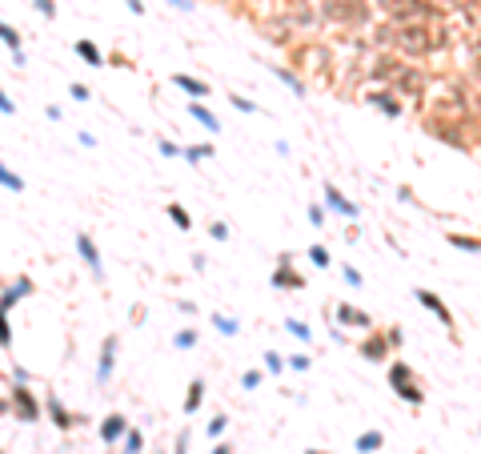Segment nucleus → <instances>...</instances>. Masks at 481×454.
I'll return each instance as SVG.
<instances>
[{
    "label": "nucleus",
    "mask_w": 481,
    "mask_h": 454,
    "mask_svg": "<svg viewBox=\"0 0 481 454\" xmlns=\"http://www.w3.org/2000/svg\"><path fill=\"white\" fill-rule=\"evenodd\" d=\"M449 29H433V24H393V49L401 57H429V52L445 49Z\"/></svg>",
    "instance_id": "nucleus-1"
},
{
    "label": "nucleus",
    "mask_w": 481,
    "mask_h": 454,
    "mask_svg": "<svg viewBox=\"0 0 481 454\" xmlns=\"http://www.w3.org/2000/svg\"><path fill=\"white\" fill-rule=\"evenodd\" d=\"M321 17L353 29V24H365L369 20V4L365 0H321Z\"/></svg>",
    "instance_id": "nucleus-2"
},
{
    "label": "nucleus",
    "mask_w": 481,
    "mask_h": 454,
    "mask_svg": "<svg viewBox=\"0 0 481 454\" xmlns=\"http://www.w3.org/2000/svg\"><path fill=\"white\" fill-rule=\"evenodd\" d=\"M389 386H393V394L405 398V402H413V406L425 402V390L417 382L413 366H405V362H393V366H389Z\"/></svg>",
    "instance_id": "nucleus-3"
},
{
    "label": "nucleus",
    "mask_w": 481,
    "mask_h": 454,
    "mask_svg": "<svg viewBox=\"0 0 481 454\" xmlns=\"http://www.w3.org/2000/svg\"><path fill=\"white\" fill-rule=\"evenodd\" d=\"M389 85H393V93H401V97H425V77L409 65H401Z\"/></svg>",
    "instance_id": "nucleus-4"
},
{
    "label": "nucleus",
    "mask_w": 481,
    "mask_h": 454,
    "mask_svg": "<svg viewBox=\"0 0 481 454\" xmlns=\"http://www.w3.org/2000/svg\"><path fill=\"white\" fill-rule=\"evenodd\" d=\"M8 402H13V410H16V418L20 422H36L40 418V402H36V394H32L29 386H13Z\"/></svg>",
    "instance_id": "nucleus-5"
},
{
    "label": "nucleus",
    "mask_w": 481,
    "mask_h": 454,
    "mask_svg": "<svg viewBox=\"0 0 481 454\" xmlns=\"http://www.w3.org/2000/svg\"><path fill=\"white\" fill-rule=\"evenodd\" d=\"M273 290H305V277L293 270V258H289V254H281L277 270H273Z\"/></svg>",
    "instance_id": "nucleus-6"
},
{
    "label": "nucleus",
    "mask_w": 481,
    "mask_h": 454,
    "mask_svg": "<svg viewBox=\"0 0 481 454\" xmlns=\"http://www.w3.org/2000/svg\"><path fill=\"white\" fill-rule=\"evenodd\" d=\"M389 350H393V346H389V334H385V330H369V338L357 346V354L369 358V362H385Z\"/></svg>",
    "instance_id": "nucleus-7"
},
{
    "label": "nucleus",
    "mask_w": 481,
    "mask_h": 454,
    "mask_svg": "<svg viewBox=\"0 0 481 454\" xmlns=\"http://www.w3.org/2000/svg\"><path fill=\"white\" fill-rule=\"evenodd\" d=\"M369 105H377L385 117H393V121H401V113H405V105H401V97L393 93V89H373L369 93Z\"/></svg>",
    "instance_id": "nucleus-8"
},
{
    "label": "nucleus",
    "mask_w": 481,
    "mask_h": 454,
    "mask_svg": "<svg viewBox=\"0 0 481 454\" xmlns=\"http://www.w3.org/2000/svg\"><path fill=\"white\" fill-rule=\"evenodd\" d=\"M413 293H417V302H421L425 309H433V314H437V322H441V325L449 330V334H453V325H457V322H453V314H449L445 302H441V298H437L433 290H413Z\"/></svg>",
    "instance_id": "nucleus-9"
},
{
    "label": "nucleus",
    "mask_w": 481,
    "mask_h": 454,
    "mask_svg": "<svg viewBox=\"0 0 481 454\" xmlns=\"http://www.w3.org/2000/svg\"><path fill=\"white\" fill-rule=\"evenodd\" d=\"M337 322H345V325H353V330H373V318H369L365 309H357V306H349V302H337Z\"/></svg>",
    "instance_id": "nucleus-10"
},
{
    "label": "nucleus",
    "mask_w": 481,
    "mask_h": 454,
    "mask_svg": "<svg viewBox=\"0 0 481 454\" xmlns=\"http://www.w3.org/2000/svg\"><path fill=\"white\" fill-rule=\"evenodd\" d=\"M325 205H329V210H333V213H341V217H357V205H353L349 197H345V193H341V189H337L333 181L325 185Z\"/></svg>",
    "instance_id": "nucleus-11"
},
{
    "label": "nucleus",
    "mask_w": 481,
    "mask_h": 454,
    "mask_svg": "<svg viewBox=\"0 0 481 454\" xmlns=\"http://www.w3.org/2000/svg\"><path fill=\"white\" fill-rule=\"evenodd\" d=\"M401 68V61L397 57H389V52H381V57H377V61H373V68H369V73H373V81H393V73H397Z\"/></svg>",
    "instance_id": "nucleus-12"
},
{
    "label": "nucleus",
    "mask_w": 481,
    "mask_h": 454,
    "mask_svg": "<svg viewBox=\"0 0 481 454\" xmlns=\"http://www.w3.org/2000/svg\"><path fill=\"white\" fill-rule=\"evenodd\" d=\"M112 362H116V334H109V338H105V346H100V370H96V378H100V382H109Z\"/></svg>",
    "instance_id": "nucleus-13"
},
{
    "label": "nucleus",
    "mask_w": 481,
    "mask_h": 454,
    "mask_svg": "<svg viewBox=\"0 0 481 454\" xmlns=\"http://www.w3.org/2000/svg\"><path fill=\"white\" fill-rule=\"evenodd\" d=\"M77 249H80V258L89 261V270L100 277V254H96V245H93V237H89V233H77Z\"/></svg>",
    "instance_id": "nucleus-14"
},
{
    "label": "nucleus",
    "mask_w": 481,
    "mask_h": 454,
    "mask_svg": "<svg viewBox=\"0 0 481 454\" xmlns=\"http://www.w3.org/2000/svg\"><path fill=\"white\" fill-rule=\"evenodd\" d=\"M125 430H128L125 414H109V418L100 422V438H105V442H116V438H125Z\"/></svg>",
    "instance_id": "nucleus-15"
},
{
    "label": "nucleus",
    "mask_w": 481,
    "mask_h": 454,
    "mask_svg": "<svg viewBox=\"0 0 481 454\" xmlns=\"http://www.w3.org/2000/svg\"><path fill=\"white\" fill-rule=\"evenodd\" d=\"M173 85L176 89H185V93H192V97H208V85L197 81V77H189V73H173Z\"/></svg>",
    "instance_id": "nucleus-16"
},
{
    "label": "nucleus",
    "mask_w": 481,
    "mask_h": 454,
    "mask_svg": "<svg viewBox=\"0 0 481 454\" xmlns=\"http://www.w3.org/2000/svg\"><path fill=\"white\" fill-rule=\"evenodd\" d=\"M201 398H205V378H192L189 394H185V414H197V410H201Z\"/></svg>",
    "instance_id": "nucleus-17"
},
{
    "label": "nucleus",
    "mask_w": 481,
    "mask_h": 454,
    "mask_svg": "<svg viewBox=\"0 0 481 454\" xmlns=\"http://www.w3.org/2000/svg\"><path fill=\"white\" fill-rule=\"evenodd\" d=\"M48 418L56 422L61 430H72V426H77V418H72V414H68V410H64V406L56 402V398H48Z\"/></svg>",
    "instance_id": "nucleus-18"
},
{
    "label": "nucleus",
    "mask_w": 481,
    "mask_h": 454,
    "mask_svg": "<svg viewBox=\"0 0 481 454\" xmlns=\"http://www.w3.org/2000/svg\"><path fill=\"white\" fill-rule=\"evenodd\" d=\"M381 446H385V434H381V430H369V434L357 438V451H361V454H373V451H381Z\"/></svg>",
    "instance_id": "nucleus-19"
},
{
    "label": "nucleus",
    "mask_w": 481,
    "mask_h": 454,
    "mask_svg": "<svg viewBox=\"0 0 481 454\" xmlns=\"http://www.w3.org/2000/svg\"><path fill=\"white\" fill-rule=\"evenodd\" d=\"M77 57H84V61H89L93 68L105 65V57H100V49H96L93 41H77Z\"/></svg>",
    "instance_id": "nucleus-20"
},
{
    "label": "nucleus",
    "mask_w": 481,
    "mask_h": 454,
    "mask_svg": "<svg viewBox=\"0 0 481 454\" xmlns=\"http://www.w3.org/2000/svg\"><path fill=\"white\" fill-rule=\"evenodd\" d=\"M165 213H169V217H173V221H176V229H192V221H189V210H185V205H176V201H169V205H165Z\"/></svg>",
    "instance_id": "nucleus-21"
},
{
    "label": "nucleus",
    "mask_w": 481,
    "mask_h": 454,
    "mask_svg": "<svg viewBox=\"0 0 481 454\" xmlns=\"http://www.w3.org/2000/svg\"><path fill=\"white\" fill-rule=\"evenodd\" d=\"M189 113H192V117H197V121H201V125H205V129H208V133H217V129H221V121H217V117L208 113L205 105H192Z\"/></svg>",
    "instance_id": "nucleus-22"
},
{
    "label": "nucleus",
    "mask_w": 481,
    "mask_h": 454,
    "mask_svg": "<svg viewBox=\"0 0 481 454\" xmlns=\"http://www.w3.org/2000/svg\"><path fill=\"white\" fill-rule=\"evenodd\" d=\"M273 73H277V77H281V81L289 85V89H293V93H305V85H301V77H297V73H289L285 65H269Z\"/></svg>",
    "instance_id": "nucleus-23"
},
{
    "label": "nucleus",
    "mask_w": 481,
    "mask_h": 454,
    "mask_svg": "<svg viewBox=\"0 0 481 454\" xmlns=\"http://www.w3.org/2000/svg\"><path fill=\"white\" fill-rule=\"evenodd\" d=\"M449 245H457V249H469V254H481V237H465V233H449Z\"/></svg>",
    "instance_id": "nucleus-24"
},
{
    "label": "nucleus",
    "mask_w": 481,
    "mask_h": 454,
    "mask_svg": "<svg viewBox=\"0 0 481 454\" xmlns=\"http://www.w3.org/2000/svg\"><path fill=\"white\" fill-rule=\"evenodd\" d=\"M0 41H4L8 49H13V57L20 52V33H16L13 24H4V20H0Z\"/></svg>",
    "instance_id": "nucleus-25"
},
{
    "label": "nucleus",
    "mask_w": 481,
    "mask_h": 454,
    "mask_svg": "<svg viewBox=\"0 0 481 454\" xmlns=\"http://www.w3.org/2000/svg\"><path fill=\"white\" fill-rule=\"evenodd\" d=\"M0 185H4V189H13V193H20V189H24V181L16 177L13 169H4V165H0Z\"/></svg>",
    "instance_id": "nucleus-26"
},
{
    "label": "nucleus",
    "mask_w": 481,
    "mask_h": 454,
    "mask_svg": "<svg viewBox=\"0 0 481 454\" xmlns=\"http://www.w3.org/2000/svg\"><path fill=\"white\" fill-rule=\"evenodd\" d=\"M181 153L197 165V161H205V157H213V145H189V149H181Z\"/></svg>",
    "instance_id": "nucleus-27"
},
{
    "label": "nucleus",
    "mask_w": 481,
    "mask_h": 454,
    "mask_svg": "<svg viewBox=\"0 0 481 454\" xmlns=\"http://www.w3.org/2000/svg\"><path fill=\"white\" fill-rule=\"evenodd\" d=\"M0 346H13V325H8V309H0Z\"/></svg>",
    "instance_id": "nucleus-28"
},
{
    "label": "nucleus",
    "mask_w": 481,
    "mask_h": 454,
    "mask_svg": "<svg viewBox=\"0 0 481 454\" xmlns=\"http://www.w3.org/2000/svg\"><path fill=\"white\" fill-rule=\"evenodd\" d=\"M309 261H313V265H321V270H325V265H329V249H325V245H313V249H309Z\"/></svg>",
    "instance_id": "nucleus-29"
},
{
    "label": "nucleus",
    "mask_w": 481,
    "mask_h": 454,
    "mask_svg": "<svg viewBox=\"0 0 481 454\" xmlns=\"http://www.w3.org/2000/svg\"><path fill=\"white\" fill-rule=\"evenodd\" d=\"M197 346V330H181L176 334V350H192Z\"/></svg>",
    "instance_id": "nucleus-30"
},
{
    "label": "nucleus",
    "mask_w": 481,
    "mask_h": 454,
    "mask_svg": "<svg viewBox=\"0 0 481 454\" xmlns=\"http://www.w3.org/2000/svg\"><path fill=\"white\" fill-rule=\"evenodd\" d=\"M208 322L217 325V330H221V334H237V322H229V318H224V314H213V318H208Z\"/></svg>",
    "instance_id": "nucleus-31"
},
{
    "label": "nucleus",
    "mask_w": 481,
    "mask_h": 454,
    "mask_svg": "<svg viewBox=\"0 0 481 454\" xmlns=\"http://www.w3.org/2000/svg\"><path fill=\"white\" fill-rule=\"evenodd\" d=\"M125 454H141V434L137 430H125Z\"/></svg>",
    "instance_id": "nucleus-32"
},
{
    "label": "nucleus",
    "mask_w": 481,
    "mask_h": 454,
    "mask_svg": "<svg viewBox=\"0 0 481 454\" xmlns=\"http://www.w3.org/2000/svg\"><path fill=\"white\" fill-rule=\"evenodd\" d=\"M32 8H36V13H45L48 20L56 17V4H52V0H32Z\"/></svg>",
    "instance_id": "nucleus-33"
},
{
    "label": "nucleus",
    "mask_w": 481,
    "mask_h": 454,
    "mask_svg": "<svg viewBox=\"0 0 481 454\" xmlns=\"http://www.w3.org/2000/svg\"><path fill=\"white\" fill-rule=\"evenodd\" d=\"M68 93H72V101H89L93 93H89V85H68Z\"/></svg>",
    "instance_id": "nucleus-34"
},
{
    "label": "nucleus",
    "mask_w": 481,
    "mask_h": 454,
    "mask_svg": "<svg viewBox=\"0 0 481 454\" xmlns=\"http://www.w3.org/2000/svg\"><path fill=\"white\" fill-rule=\"evenodd\" d=\"M208 233H213L217 242H224V237H229V226H224V221H213V226H208Z\"/></svg>",
    "instance_id": "nucleus-35"
},
{
    "label": "nucleus",
    "mask_w": 481,
    "mask_h": 454,
    "mask_svg": "<svg viewBox=\"0 0 481 454\" xmlns=\"http://www.w3.org/2000/svg\"><path fill=\"white\" fill-rule=\"evenodd\" d=\"M233 109H240V113H257V105L253 101H245V97H233Z\"/></svg>",
    "instance_id": "nucleus-36"
},
{
    "label": "nucleus",
    "mask_w": 481,
    "mask_h": 454,
    "mask_svg": "<svg viewBox=\"0 0 481 454\" xmlns=\"http://www.w3.org/2000/svg\"><path fill=\"white\" fill-rule=\"evenodd\" d=\"M469 49H473V61H478V68H481V29L473 33V41H469Z\"/></svg>",
    "instance_id": "nucleus-37"
},
{
    "label": "nucleus",
    "mask_w": 481,
    "mask_h": 454,
    "mask_svg": "<svg viewBox=\"0 0 481 454\" xmlns=\"http://www.w3.org/2000/svg\"><path fill=\"white\" fill-rule=\"evenodd\" d=\"M265 366H269V370L277 374L281 366H285V362H281V354H273V350H269V354H265Z\"/></svg>",
    "instance_id": "nucleus-38"
},
{
    "label": "nucleus",
    "mask_w": 481,
    "mask_h": 454,
    "mask_svg": "<svg viewBox=\"0 0 481 454\" xmlns=\"http://www.w3.org/2000/svg\"><path fill=\"white\" fill-rule=\"evenodd\" d=\"M224 426H229V418H213V422H208V434H221Z\"/></svg>",
    "instance_id": "nucleus-39"
},
{
    "label": "nucleus",
    "mask_w": 481,
    "mask_h": 454,
    "mask_svg": "<svg viewBox=\"0 0 481 454\" xmlns=\"http://www.w3.org/2000/svg\"><path fill=\"white\" fill-rule=\"evenodd\" d=\"M289 330H293L297 338H305V342H309V325H301V322H289Z\"/></svg>",
    "instance_id": "nucleus-40"
},
{
    "label": "nucleus",
    "mask_w": 481,
    "mask_h": 454,
    "mask_svg": "<svg viewBox=\"0 0 481 454\" xmlns=\"http://www.w3.org/2000/svg\"><path fill=\"white\" fill-rule=\"evenodd\" d=\"M289 366H293V370H309V358H305V354H297L293 362H289Z\"/></svg>",
    "instance_id": "nucleus-41"
},
{
    "label": "nucleus",
    "mask_w": 481,
    "mask_h": 454,
    "mask_svg": "<svg viewBox=\"0 0 481 454\" xmlns=\"http://www.w3.org/2000/svg\"><path fill=\"white\" fill-rule=\"evenodd\" d=\"M160 153H165V157H176V153H181V149H176L173 141H160Z\"/></svg>",
    "instance_id": "nucleus-42"
},
{
    "label": "nucleus",
    "mask_w": 481,
    "mask_h": 454,
    "mask_svg": "<svg viewBox=\"0 0 481 454\" xmlns=\"http://www.w3.org/2000/svg\"><path fill=\"white\" fill-rule=\"evenodd\" d=\"M385 334H389V346H401V342H405V338H401V330H397V325H393V330H385Z\"/></svg>",
    "instance_id": "nucleus-43"
},
{
    "label": "nucleus",
    "mask_w": 481,
    "mask_h": 454,
    "mask_svg": "<svg viewBox=\"0 0 481 454\" xmlns=\"http://www.w3.org/2000/svg\"><path fill=\"white\" fill-rule=\"evenodd\" d=\"M257 382H261V374H257V370H249V374H245V390H253Z\"/></svg>",
    "instance_id": "nucleus-44"
},
{
    "label": "nucleus",
    "mask_w": 481,
    "mask_h": 454,
    "mask_svg": "<svg viewBox=\"0 0 481 454\" xmlns=\"http://www.w3.org/2000/svg\"><path fill=\"white\" fill-rule=\"evenodd\" d=\"M0 113H16V105L8 97H4V93H0Z\"/></svg>",
    "instance_id": "nucleus-45"
},
{
    "label": "nucleus",
    "mask_w": 481,
    "mask_h": 454,
    "mask_svg": "<svg viewBox=\"0 0 481 454\" xmlns=\"http://www.w3.org/2000/svg\"><path fill=\"white\" fill-rule=\"evenodd\" d=\"M185 446H189V434H181V438H176V454H185Z\"/></svg>",
    "instance_id": "nucleus-46"
},
{
    "label": "nucleus",
    "mask_w": 481,
    "mask_h": 454,
    "mask_svg": "<svg viewBox=\"0 0 481 454\" xmlns=\"http://www.w3.org/2000/svg\"><path fill=\"white\" fill-rule=\"evenodd\" d=\"M213 454H233V446H229V442H221V446H217Z\"/></svg>",
    "instance_id": "nucleus-47"
},
{
    "label": "nucleus",
    "mask_w": 481,
    "mask_h": 454,
    "mask_svg": "<svg viewBox=\"0 0 481 454\" xmlns=\"http://www.w3.org/2000/svg\"><path fill=\"white\" fill-rule=\"evenodd\" d=\"M173 4H181V8H192V0H173Z\"/></svg>",
    "instance_id": "nucleus-48"
},
{
    "label": "nucleus",
    "mask_w": 481,
    "mask_h": 454,
    "mask_svg": "<svg viewBox=\"0 0 481 454\" xmlns=\"http://www.w3.org/2000/svg\"><path fill=\"white\" fill-rule=\"evenodd\" d=\"M8 406H13V402H4V398H0V414H4V410H8Z\"/></svg>",
    "instance_id": "nucleus-49"
},
{
    "label": "nucleus",
    "mask_w": 481,
    "mask_h": 454,
    "mask_svg": "<svg viewBox=\"0 0 481 454\" xmlns=\"http://www.w3.org/2000/svg\"><path fill=\"white\" fill-rule=\"evenodd\" d=\"M373 4H377V8H385V4H389V0H373Z\"/></svg>",
    "instance_id": "nucleus-50"
},
{
    "label": "nucleus",
    "mask_w": 481,
    "mask_h": 454,
    "mask_svg": "<svg viewBox=\"0 0 481 454\" xmlns=\"http://www.w3.org/2000/svg\"><path fill=\"white\" fill-rule=\"evenodd\" d=\"M478 109H481V97H478Z\"/></svg>",
    "instance_id": "nucleus-51"
},
{
    "label": "nucleus",
    "mask_w": 481,
    "mask_h": 454,
    "mask_svg": "<svg viewBox=\"0 0 481 454\" xmlns=\"http://www.w3.org/2000/svg\"><path fill=\"white\" fill-rule=\"evenodd\" d=\"M309 454H317V451H309Z\"/></svg>",
    "instance_id": "nucleus-52"
}]
</instances>
